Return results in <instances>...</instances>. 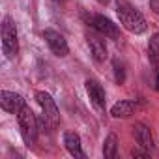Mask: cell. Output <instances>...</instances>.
I'll list each match as a JSON object with an SVG mask.
<instances>
[{
	"label": "cell",
	"mask_w": 159,
	"mask_h": 159,
	"mask_svg": "<svg viewBox=\"0 0 159 159\" xmlns=\"http://www.w3.org/2000/svg\"><path fill=\"white\" fill-rule=\"evenodd\" d=\"M137 111H139V103H137V101H133V99H120L118 103L112 105L111 114H112L114 118H129V116H133Z\"/></svg>",
	"instance_id": "30bf717a"
},
{
	"label": "cell",
	"mask_w": 159,
	"mask_h": 159,
	"mask_svg": "<svg viewBox=\"0 0 159 159\" xmlns=\"http://www.w3.org/2000/svg\"><path fill=\"white\" fill-rule=\"evenodd\" d=\"M116 13H118V19L122 23V26L127 32H131V34H142V32H146V26H148L146 19L129 2H125V0H116Z\"/></svg>",
	"instance_id": "6da1fadb"
},
{
	"label": "cell",
	"mask_w": 159,
	"mask_h": 159,
	"mask_svg": "<svg viewBox=\"0 0 159 159\" xmlns=\"http://www.w3.org/2000/svg\"><path fill=\"white\" fill-rule=\"evenodd\" d=\"M36 99L43 111V120L51 125V127H58L60 124V112H58V107L54 103V99L51 98V94L47 92H38L36 94Z\"/></svg>",
	"instance_id": "277c9868"
},
{
	"label": "cell",
	"mask_w": 159,
	"mask_h": 159,
	"mask_svg": "<svg viewBox=\"0 0 159 159\" xmlns=\"http://www.w3.org/2000/svg\"><path fill=\"white\" fill-rule=\"evenodd\" d=\"M17 122H19V129H21V137H23L25 144L28 148L34 146L38 140V120L28 105H25L17 112Z\"/></svg>",
	"instance_id": "7a4b0ae2"
},
{
	"label": "cell",
	"mask_w": 159,
	"mask_h": 159,
	"mask_svg": "<svg viewBox=\"0 0 159 159\" xmlns=\"http://www.w3.org/2000/svg\"><path fill=\"white\" fill-rule=\"evenodd\" d=\"M103 155L105 159H114L118 155V137L114 133H109V137L103 142Z\"/></svg>",
	"instance_id": "4fadbf2b"
},
{
	"label": "cell",
	"mask_w": 159,
	"mask_h": 159,
	"mask_svg": "<svg viewBox=\"0 0 159 159\" xmlns=\"http://www.w3.org/2000/svg\"><path fill=\"white\" fill-rule=\"evenodd\" d=\"M84 84H86V92H88V98H90L92 105H94L99 112H105V107H107V96H105L103 86L96 81V79H88Z\"/></svg>",
	"instance_id": "52a82bcc"
},
{
	"label": "cell",
	"mask_w": 159,
	"mask_h": 159,
	"mask_svg": "<svg viewBox=\"0 0 159 159\" xmlns=\"http://www.w3.org/2000/svg\"><path fill=\"white\" fill-rule=\"evenodd\" d=\"M90 25L96 32L103 34L105 38H111V39H118L120 38V30H118V25H114L109 17L105 15H92L90 19Z\"/></svg>",
	"instance_id": "5b68a950"
},
{
	"label": "cell",
	"mask_w": 159,
	"mask_h": 159,
	"mask_svg": "<svg viewBox=\"0 0 159 159\" xmlns=\"http://www.w3.org/2000/svg\"><path fill=\"white\" fill-rule=\"evenodd\" d=\"M148 56H150L152 62H155V64L159 62V32L150 38V43H148Z\"/></svg>",
	"instance_id": "5bb4252c"
},
{
	"label": "cell",
	"mask_w": 159,
	"mask_h": 159,
	"mask_svg": "<svg viewBox=\"0 0 159 159\" xmlns=\"http://www.w3.org/2000/svg\"><path fill=\"white\" fill-rule=\"evenodd\" d=\"M64 146H66V150L73 157H84L83 144H81V137H79L75 131H66L64 133Z\"/></svg>",
	"instance_id": "7c38bea8"
},
{
	"label": "cell",
	"mask_w": 159,
	"mask_h": 159,
	"mask_svg": "<svg viewBox=\"0 0 159 159\" xmlns=\"http://www.w3.org/2000/svg\"><path fill=\"white\" fill-rule=\"evenodd\" d=\"M96 2H99V4H109L111 0H96Z\"/></svg>",
	"instance_id": "d6986e66"
},
{
	"label": "cell",
	"mask_w": 159,
	"mask_h": 159,
	"mask_svg": "<svg viewBox=\"0 0 159 159\" xmlns=\"http://www.w3.org/2000/svg\"><path fill=\"white\" fill-rule=\"evenodd\" d=\"M150 8L155 15H159V0H150Z\"/></svg>",
	"instance_id": "2e32d148"
},
{
	"label": "cell",
	"mask_w": 159,
	"mask_h": 159,
	"mask_svg": "<svg viewBox=\"0 0 159 159\" xmlns=\"http://www.w3.org/2000/svg\"><path fill=\"white\" fill-rule=\"evenodd\" d=\"M52 2H58V4H62V2H66V0H52Z\"/></svg>",
	"instance_id": "ffe728a7"
},
{
	"label": "cell",
	"mask_w": 159,
	"mask_h": 159,
	"mask_svg": "<svg viewBox=\"0 0 159 159\" xmlns=\"http://www.w3.org/2000/svg\"><path fill=\"white\" fill-rule=\"evenodd\" d=\"M155 88L159 92V64H157V69H155Z\"/></svg>",
	"instance_id": "ac0fdd59"
},
{
	"label": "cell",
	"mask_w": 159,
	"mask_h": 159,
	"mask_svg": "<svg viewBox=\"0 0 159 159\" xmlns=\"http://www.w3.org/2000/svg\"><path fill=\"white\" fill-rule=\"evenodd\" d=\"M114 79H116V83H118V84H122V83L125 81L124 67H122V66H118V64H114Z\"/></svg>",
	"instance_id": "9a60e30c"
},
{
	"label": "cell",
	"mask_w": 159,
	"mask_h": 159,
	"mask_svg": "<svg viewBox=\"0 0 159 159\" xmlns=\"http://www.w3.org/2000/svg\"><path fill=\"white\" fill-rule=\"evenodd\" d=\"M25 105H26V103H25V98H23L21 94L8 92V90H2V92H0V107H2L6 112L17 114Z\"/></svg>",
	"instance_id": "9c48e42d"
},
{
	"label": "cell",
	"mask_w": 159,
	"mask_h": 159,
	"mask_svg": "<svg viewBox=\"0 0 159 159\" xmlns=\"http://www.w3.org/2000/svg\"><path fill=\"white\" fill-rule=\"evenodd\" d=\"M131 153H133V157H148L150 155L148 152H140V150H133Z\"/></svg>",
	"instance_id": "e0dca14e"
},
{
	"label": "cell",
	"mask_w": 159,
	"mask_h": 159,
	"mask_svg": "<svg viewBox=\"0 0 159 159\" xmlns=\"http://www.w3.org/2000/svg\"><path fill=\"white\" fill-rule=\"evenodd\" d=\"M2 52L10 60H13L19 52L17 26H15L11 17H4V21H2Z\"/></svg>",
	"instance_id": "3957f363"
},
{
	"label": "cell",
	"mask_w": 159,
	"mask_h": 159,
	"mask_svg": "<svg viewBox=\"0 0 159 159\" xmlns=\"http://www.w3.org/2000/svg\"><path fill=\"white\" fill-rule=\"evenodd\" d=\"M133 135H135V140L140 148L144 150H152L153 148V137H152V131L148 125L144 124H135L133 125Z\"/></svg>",
	"instance_id": "8fae6325"
},
{
	"label": "cell",
	"mask_w": 159,
	"mask_h": 159,
	"mask_svg": "<svg viewBox=\"0 0 159 159\" xmlns=\"http://www.w3.org/2000/svg\"><path fill=\"white\" fill-rule=\"evenodd\" d=\"M43 38H45V41H47L49 49H51V51H52L56 56H67V52H69V47H67V41H66V38H64L60 32L47 28V30L43 32Z\"/></svg>",
	"instance_id": "ba28073f"
},
{
	"label": "cell",
	"mask_w": 159,
	"mask_h": 159,
	"mask_svg": "<svg viewBox=\"0 0 159 159\" xmlns=\"http://www.w3.org/2000/svg\"><path fill=\"white\" fill-rule=\"evenodd\" d=\"M86 41H88V47H90V52L94 56L96 62H105L107 60V43H105V36L99 34V32H88L86 34Z\"/></svg>",
	"instance_id": "8992f818"
}]
</instances>
